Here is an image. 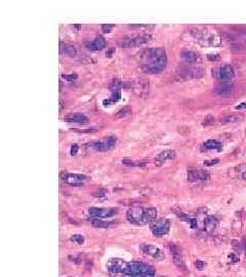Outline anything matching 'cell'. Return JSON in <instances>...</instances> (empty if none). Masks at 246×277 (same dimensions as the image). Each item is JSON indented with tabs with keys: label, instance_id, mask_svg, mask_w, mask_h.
<instances>
[{
	"label": "cell",
	"instance_id": "1",
	"mask_svg": "<svg viewBox=\"0 0 246 277\" xmlns=\"http://www.w3.org/2000/svg\"><path fill=\"white\" fill-rule=\"evenodd\" d=\"M145 63L142 65L143 71L149 74H159L164 70L167 63V57L165 49L158 47L145 51Z\"/></svg>",
	"mask_w": 246,
	"mask_h": 277
},
{
	"label": "cell",
	"instance_id": "2",
	"mask_svg": "<svg viewBox=\"0 0 246 277\" xmlns=\"http://www.w3.org/2000/svg\"><path fill=\"white\" fill-rule=\"evenodd\" d=\"M157 217V212L155 208H141V206H137V208H131L128 209L126 213L127 220L131 222V223L138 224V225H144L148 223H152L155 221Z\"/></svg>",
	"mask_w": 246,
	"mask_h": 277
},
{
	"label": "cell",
	"instance_id": "3",
	"mask_svg": "<svg viewBox=\"0 0 246 277\" xmlns=\"http://www.w3.org/2000/svg\"><path fill=\"white\" fill-rule=\"evenodd\" d=\"M122 274L124 277H153L154 271L150 266L139 262L126 263Z\"/></svg>",
	"mask_w": 246,
	"mask_h": 277
},
{
	"label": "cell",
	"instance_id": "4",
	"mask_svg": "<svg viewBox=\"0 0 246 277\" xmlns=\"http://www.w3.org/2000/svg\"><path fill=\"white\" fill-rule=\"evenodd\" d=\"M204 75V69L197 66H181L175 71V77L178 80H191L201 78Z\"/></svg>",
	"mask_w": 246,
	"mask_h": 277
},
{
	"label": "cell",
	"instance_id": "5",
	"mask_svg": "<svg viewBox=\"0 0 246 277\" xmlns=\"http://www.w3.org/2000/svg\"><path fill=\"white\" fill-rule=\"evenodd\" d=\"M151 39H152L151 35L146 34V35H141V36L130 37V38H122L117 43H118V45L122 47H137L150 42Z\"/></svg>",
	"mask_w": 246,
	"mask_h": 277
},
{
	"label": "cell",
	"instance_id": "6",
	"mask_svg": "<svg viewBox=\"0 0 246 277\" xmlns=\"http://www.w3.org/2000/svg\"><path fill=\"white\" fill-rule=\"evenodd\" d=\"M61 179L65 181L67 184L72 185V186H79V185L88 181L89 177L84 176V175H79V173H69L67 172H62Z\"/></svg>",
	"mask_w": 246,
	"mask_h": 277
},
{
	"label": "cell",
	"instance_id": "7",
	"mask_svg": "<svg viewBox=\"0 0 246 277\" xmlns=\"http://www.w3.org/2000/svg\"><path fill=\"white\" fill-rule=\"evenodd\" d=\"M235 75L234 68L231 65H223L222 67L215 70L214 76L215 78L222 81V82H228L233 78Z\"/></svg>",
	"mask_w": 246,
	"mask_h": 277
},
{
	"label": "cell",
	"instance_id": "8",
	"mask_svg": "<svg viewBox=\"0 0 246 277\" xmlns=\"http://www.w3.org/2000/svg\"><path fill=\"white\" fill-rule=\"evenodd\" d=\"M118 213L117 208H89V213L94 219H101V218H108L113 217Z\"/></svg>",
	"mask_w": 246,
	"mask_h": 277
},
{
	"label": "cell",
	"instance_id": "9",
	"mask_svg": "<svg viewBox=\"0 0 246 277\" xmlns=\"http://www.w3.org/2000/svg\"><path fill=\"white\" fill-rule=\"evenodd\" d=\"M169 226H170L169 221H168L167 219H162V220L154 222L151 226V229H152V232L154 235L162 236L169 231Z\"/></svg>",
	"mask_w": 246,
	"mask_h": 277
},
{
	"label": "cell",
	"instance_id": "10",
	"mask_svg": "<svg viewBox=\"0 0 246 277\" xmlns=\"http://www.w3.org/2000/svg\"><path fill=\"white\" fill-rule=\"evenodd\" d=\"M210 175L205 169L191 168L188 171V180L190 182H199V181H208Z\"/></svg>",
	"mask_w": 246,
	"mask_h": 277
},
{
	"label": "cell",
	"instance_id": "11",
	"mask_svg": "<svg viewBox=\"0 0 246 277\" xmlns=\"http://www.w3.org/2000/svg\"><path fill=\"white\" fill-rule=\"evenodd\" d=\"M116 142H117L116 136H107V138L103 139L102 141L93 143V148L95 150L104 152V151H107L109 149H111L113 146H115Z\"/></svg>",
	"mask_w": 246,
	"mask_h": 277
},
{
	"label": "cell",
	"instance_id": "12",
	"mask_svg": "<svg viewBox=\"0 0 246 277\" xmlns=\"http://www.w3.org/2000/svg\"><path fill=\"white\" fill-rule=\"evenodd\" d=\"M175 158V151L174 150H164L162 151L160 154L157 155V157L155 158V164L157 166L162 165L164 162H166L167 160H172Z\"/></svg>",
	"mask_w": 246,
	"mask_h": 277
},
{
	"label": "cell",
	"instance_id": "13",
	"mask_svg": "<svg viewBox=\"0 0 246 277\" xmlns=\"http://www.w3.org/2000/svg\"><path fill=\"white\" fill-rule=\"evenodd\" d=\"M141 249L143 250V253H145L148 256H151L152 258L156 259V260H161L164 254L161 250L158 249V247L154 246V245H148V244H144L141 246Z\"/></svg>",
	"mask_w": 246,
	"mask_h": 277
},
{
	"label": "cell",
	"instance_id": "14",
	"mask_svg": "<svg viewBox=\"0 0 246 277\" xmlns=\"http://www.w3.org/2000/svg\"><path fill=\"white\" fill-rule=\"evenodd\" d=\"M234 84L230 81L228 82H222L221 84H218V86L215 87V94L218 95H222V97H225V95H229L233 90Z\"/></svg>",
	"mask_w": 246,
	"mask_h": 277
},
{
	"label": "cell",
	"instance_id": "15",
	"mask_svg": "<svg viewBox=\"0 0 246 277\" xmlns=\"http://www.w3.org/2000/svg\"><path fill=\"white\" fill-rule=\"evenodd\" d=\"M65 120L67 122H74V123H87L88 118L84 114L81 113H70L65 116Z\"/></svg>",
	"mask_w": 246,
	"mask_h": 277
},
{
	"label": "cell",
	"instance_id": "16",
	"mask_svg": "<svg viewBox=\"0 0 246 277\" xmlns=\"http://www.w3.org/2000/svg\"><path fill=\"white\" fill-rule=\"evenodd\" d=\"M85 46L88 49H91V50H100V49H103L106 46V40H105L104 37L101 36V35L97 36L94 38L93 41L87 42L85 44Z\"/></svg>",
	"mask_w": 246,
	"mask_h": 277
},
{
	"label": "cell",
	"instance_id": "17",
	"mask_svg": "<svg viewBox=\"0 0 246 277\" xmlns=\"http://www.w3.org/2000/svg\"><path fill=\"white\" fill-rule=\"evenodd\" d=\"M181 58L182 60L186 63V64H194V63H196L200 60V57L199 54H197L196 53H194V51H183V53L181 54Z\"/></svg>",
	"mask_w": 246,
	"mask_h": 277
},
{
	"label": "cell",
	"instance_id": "18",
	"mask_svg": "<svg viewBox=\"0 0 246 277\" xmlns=\"http://www.w3.org/2000/svg\"><path fill=\"white\" fill-rule=\"evenodd\" d=\"M223 149V144L218 140H208L205 142L201 147L202 151H209V150H218L221 151Z\"/></svg>",
	"mask_w": 246,
	"mask_h": 277
},
{
	"label": "cell",
	"instance_id": "19",
	"mask_svg": "<svg viewBox=\"0 0 246 277\" xmlns=\"http://www.w3.org/2000/svg\"><path fill=\"white\" fill-rule=\"evenodd\" d=\"M243 116L242 115H238V114H226V115H223L219 117V122L227 124V123H233V122H237V121H240Z\"/></svg>",
	"mask_w": 246,
	"mask_h": 277
},
{
	"label": "cell",
	"instance_id": "20",
	"mask_svg": "<svg viewBox=\"0 0 246 277\" xmlns=\"http://www.w3.org/2000/svg\"><path fill=\"white\" fill-rule=\"evenodd\" d=\"M216 226H218V220H216L215 217L208 216V217L205 218L204 228H205V230H206L207 232L210 233V232H212L216 228Z\"/></svg>",
	"mask_w": 246,
	"mask_h": 277
},
{
	"label": "cell",
	"instance_id": "21",
	"mask_svg": "<svg viewBox=\"0 0 246 277\" xmlns=\"http://www.w3.org/2000/svg\"><path fill=\"white\" fill-rule=\"evenodd\" d=\"M172 259H173V263L178 266V268H179V270L185 271V272L187 271V266H186L185 261H183V258L182 256V253L181 254H172Z\"/></svg>",
	"mask_w": 246,
	"mask_h": 277
},
{
	"label": "cell",
	"instance_id": "22",
	"mask_svg": "<svg viewBox=\"0 0 246 277\" xmlns=\"http://www.w3.org/2000/svg\"><path fill=\"white\" fill-rule=\"evenodd\" d=\"M231 171H232V172L234 173V175L232 176L233 178H237V177H241L242 178L246 172V164H240L238 166H235V167L233 169H231Z\"/></svg>",
	"mask_w": 246,
	"mask_h": 277
},
{
	"label": "cell",
	"instance_id": "23",
	"mask_svg": "<svg viewBox=\"0 0 246 277\" xmlns=\"http://www.w3.org/2000/svg\"><path fill=\"white\" fill-rule=\"evenodd\" d=\"M61 50L64 51L66 54L70 55V57H73V55L76 54V49L73 45H70V44H64L61 43Z\"/></svg>",
	"mask_w": 246,
	"mask_h": 277
},
{
	"label": "cell",
	"instance_id": "24",
	"mask_svg": "<svg viewBox=\"0 0 246 277\" xmlns=\"http://www.w3.org/2000/svg\"><path fill=\"white\" fill-rule=\"evenodd\" d=\"M91 224H93V226L97 228H108L112 225V223H110V222L98 220V219H93L91 221Z\"/></svg>",
	"mask_w": 246,
	"mask_h": 277
},
{
	"label": "cell",
	"instance_id": "25",
	"mask_svg": "<svg viewBox=\"0 0 246 277\" xmlns=\"http://www.w3.org/2000/svg\"><path fill=\"white\" fill-rule=\"evenodd\" d=\"M214 123V117L212 115H207L205 116V118L203 119V125L207 126V125H212Z\"/></svg>",
	"mask_w": 246,
	"mask_h": 277
},
{
	"label": "cell",
	"instance_id": "26",
	"mask_svg": "<svg viewBox=\"0 0 246 277\" xmlns=\"http://www.w3.org/2000/svg\"><path fill=\"white\" fill-rule=\"evenodd\" d=\"M71 240H72V241H75L77 244H82V243L84 242V237H83L82 235L76 234V235H73L72 236Z\"/></svg>",
	"mask_w": 246,
	"mask_h": 277
},
{
	"label": "cell",
	"instance_id": "27",
	"mask_svg": "<svg viewBox=\"0 0 246 277\" xmlns=\"http://www.w3.org/2000/svg\"><path fill=\"white\" fill-rule=\"evenodd\" d=\"M131 112L130 111V109L128 108V107H125V108H123L122 110H120L118 113H117V116L118 117H122V116H126V115H128V114H129Z\"/></svg>",
	"mask_w": 246,
	"mask_h": 277
},
{
	"label": "cell",
	"instance_id": "28",
	"mask_svg": "<svg viewBox=\"0 0 246 277\" xmlns=\"http://www.w3.org/2000/svg\"><path fill=\"white\" fill-rule=\"evenodd\" d=\"M93 196L94 197H105L106 196V190H104V189H101V190H98V191H97V192H94L93 193Z\"/></svg>",
	"mask_w": 246,
	"mask_h": 277
},
{
	"label": "cell",
	"instance_id": "29",
	"mask_svg": "<svg viewBox=\"0 0 246 277\" xmlns=\"http://www.w3.org/2000/svg\"><path fill=\"white\" fill-rule=\"evenodd\" d=\"M218 162H219V159H218V158H216V159H212V160H205L204 161V165L211 166V165H214L216 163H218Z\"/></svg>",
	"mask_w": 246,
	"mask_h": 277
},
{
	"label": "cell",
	"instance_id": "30",
	"mask_svg": "<svg viewBox=\"0 0 246 277\" xmlns=\"http://www.w3.org/2000/svg\"><path fill=\"white\" fill-rule=\"evenodd\" d=\"M195 266H196V268L198 269V270H203L204 267H205V263H204L203 261L198 260L196 263H195Z\"/></svg>",
	"mask_w": 246,
	"mask_h": 277
},
{
	"label": "cell",
	"instance_id": "31",
	"mask_svg": "<svg viewBox=\"0 0 246 277\" xmlns=\"http://www.w3.org/2000/svg\"><path fill=\"white\" fill-rule=\"evenodd\" d=\"M63 77L67 79V80H69V81H74V80H76L77 78H78V76H77L76 74H71V75H65V74H64Z\"/></svg>",
	"mask_w": 246,
	"mask_h": 277
},
{
	"label": "cell",
	"instance_id": "32",
	"mask_svg": "<svg viewBox=\"0 0 246 277\" xmlns=\"http://www.w3.org/2000/svg\"><path fill=\"white\" fill-rule=\"evenodd\" d=\"M122 163L125 164V165H130V166L138 165V163H135V161H133V160H130V159H123L122 160Z\"/></svg>",
	"mask_w": 246,
	"mask_h": 277
},
{
	"label": "cell",
	"instance_id": "33",
	"mask_svg": "<svg viewBox=\"0 0 246 277\" xmlns=\"http://www.w3.org/2000/svg\"><path fill=\"white\" fill-rule=\"evenodd\" d=\"M78 150H79V147H78L77 144L72 145V147H71V155H76L77 153H78Z\"/></svg>",
	"mask_w": 246,
	"mask_h": 277
},
{
	"label": "cell",
	"instance_id": "34",
	"mask_svg": "<svg viewBox=\"0 0 246 277\" xmlns=\"http://www.w3.org/2000/svg\"><path fill=\"white\" fill-rule=\"evenodd\" d=\"M111 28H112L111 25H103L102 26L103 32H104V33H110V32H111Z\"/></svg>",
	"mask_w": 246,
	"mask_h": 277
},
{
	"label": "cell",
	"instance_id": "35",
	"mask_svg": "<svg viewBox=\"0 0 246 277\" xmlns=\"http://www.w3.org/2000/svg\"><path fill=\"white\" fill-rule=\"evenodd\" d=\"M207 58H208V60H210V61H216V60H218V59H219V57L218 54H208Z\"/></svg>",
	"mask_w": 246,
	"mask_h": 277
},
{
	"label": "cell",
	"instance_id": "36",
	"mask_svg": "<svg viewBox=\"0 0 246 277\" xmlns=\"http://www.w3.org/2000/svg\"><path fill=\"white\" fill-rule=\"evenodd\" d=\"M245 108H246V102L241 103V104L237 105L236 107H235V109H237V110H241V109H245Z\"/></svg>",
	"mask_w": 246,
	"mask_h": 277
},
{
	"label": "cell",
	"instance_id": "37",
	"mask_svg": "<svg viewBox=\"0 0 246 277\" xmlns=\"http://www.w3.org/2000/svg\"><path fill=\"white\" fill-rule=\"evenodd\" d=\"M190 223H191V227L192 228H195V226L197 225V221L195 219H190Z\"/></svg>",
	"mask_w": 246,
	"mask_h": 277
},
{
	"label": "cell",
	"instance_id": "38",
	"mask_svg": "<svg viewBox=\"0 0 246 277\" xmlns=\"http://www.w3.org/2000/svg\"><path fill=\"white\" fill-rule=\"evenodd\" d=\"M129 27L130 28H144V27H147V25H142V24H139V25H130Z\"/></svg>",
	"mask_w": 246,
	"mask_h": 277
},
{
	"label": "cell",
	"instance_id": "39",
	"mask_svg": "<svg viewBox=\"0 0 246 277\" xmlns=\"http://www.w3.org/2000/svg\"><path fill=\"white\" fill-rule=\"evenodd\" d=\"M242 179H244V180H246V172H245V173L243 175V177H242Z\"/></svg>",
	"mask_w": 246,
	"mask_h": 277
},
{
	"label": "cell",
	"instance_id": "40",
	"mask_svg": "<svg viewBox=\"0 0 246 277\" xmlns=\"http://www.w3.org/2000/svg\"><path fill=\"white\" fill-rule=\"evenodd\" d=\"M245 135H246V131H245Z\"/></svg>",
	"mask_w": 246,
	"mask_h": 277
}]
</instances>
